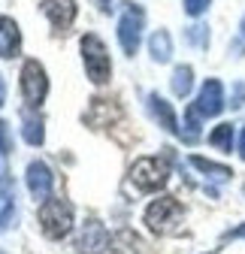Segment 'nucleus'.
Listing matches in <instances>:
<instances>
[{
	"label": "nucleus",
	"mask_w": 245,
	"mask_h": 254,
	"mask_svg": "<svg viewBox=\"0 0 245 254\" xmlns=\"http://www.w3.org/2000/svg\"><path fill=\"white\" fill-rule=\"evenodd\" d=\"M239 157L245 161V127H242V136H239Z\"/></svg>",
	"instance_id": "nucleus-26"
},
{
	"label": "nucleus",
	"mask_w": 245,
	"mask_h": 254,
	"mask_svg": "<svg viewBox=\"0 0 245 254\" xmlns=\"http://www.w3.org/2000/svg\"><path fill=\"white\" fill-rule=\"evenodd\" d=\"M227 239H245V224H242V227H236V230H230V233H227Z\"/></svg>",
	"instance_id": "nucleus-24"
},
{
	"label": "nucleus",
	"mask_w": 245,
	"mask_h": 254,
	"mask_svg": "<svg viewBox=\"0 0 245 254\" xmlns=\"http://www.w3.org/2000/svg\"><path fill=\"white\" fill-rule=\"evenodd\" d=\"M9 151V133H6V124L0 121V154Z\"/></svg>",
	"instance_id": "nucleus-22"
},
{
	"label": "nucleus",
	"mask_w": 245,
	"mask_h": 254,
	"mask_svg": "<svg viewBox=\"0 0 245 254\" xmlns=\"http://www.w3.org/2000/svg\"><path fill=\"white\" fill-rule=\"evenodd\" d=\"M79 49H82V61H85L88 79L94 85H106L109 76H112V61H109V52H106L103 40L97 34H85Z\"/></svg>",
	"instance_id": "nucleus-1"
},
{
	"label": "nucleus",
	"mask_w": 245,
	"mask_h": 254,
	"mask_svg": "<svg viewBox=\"0 0 245 254\" xmlns=\"http://www.w3.org/2000/svg\"><path fill=\"white\" fill-rule=\"evenodd\" d=\"M209 27H203V24H194V27H188V43H194V46H200V49H206V43H209V34H206Z\"/></svg>",
	"instance_id": "nucleus-20"
},
{
	"label": "nucleus",
	"mask_w": 245,
	"mask_h": 254,
	"mask_svg": "<svg viewBox=\"0 0 245 254\" xmlns=\"http://www.w3.org/2000/svg\"><path fill=\"white\" fill-rule=\"evenodd\" d=\"M52 185H55V176L43 161L27 164V190L34 194V200H49L52 197Z\"/></svg>",
	"instance_id": "nucleus-9"
},
{
	"label": "nucleus",
	"mask_w": 245,
	"mask_h": 254,
	"mask_svg": "<svg viewBox=\"0 0 245 254\" xmlns=\"http://www.w3.org/2000/svg\"><path fill=\"white\" fill-rule=\"evenodd\" d=\"M0 254H3V251H0Z\"/></svg>",
	"instance_id": "nucleus-29"
},
{
	"label": "nucleus",
	"mask_w": 245,
	"mask_h": 254,
	"mask_svg": "<svg viewBox=\"0 0 245 254\" xmlns=\"http://www.w3.org/2000/svg\"><path fill=\"white\" fill-rule=\"evenodd\" d=\"M18 52H21L18 24L6 15H0V58H18Z\"/></svg>",
	"instance_id": "nucleus-12"
},
{
	"label": "nucleus",
	"mask_w": 245,
	"mask_h": 254,
	"mask_svg": "<svg viewBox=\"0 0 245 254\" xmlns=\"http://www.w3.org/2000/svg\"><path fill=\"white\" fill-rule=\"evenodd\" d=\"M106 248H109V233H106V227L100 224L97 218L85 221V224H82V233H79V239H76V251H79V254H103Z\"/></svg>",
	"instance_id": "nucleus-7"
},
{
	"label": "nucleus",
	"mask_w": 245,
	"mask_h": 254,
	"mask_svg": "<svg viewBox=\"0 0 245 254\" xmlns=\"http://www.w3.org/2000/svg\"><path fill=\"white\" fill-rule=\"evenodd\" d=\"M142 24H145V12L139 3H124V12H121V21H118V40H121V49L124 55H136L139 49V40H142Z\"/></svg>",
	"instance_id": "nucleus-3"
},
{
	"label": "nucleus",
	"mask_w": 245,
	"mask_h": 254,
	"mask_svg": "<svg viewBox=\"0 0 245 254\" xmlns=\"http://www.w3.org/2000/svg\"><path fill=\"white\" fill-rule=\"evenodd\" d=\"M209 142L221 151H230L233 148V124H218L215 130L209 133Z\"/></svg>",
	"instance_id": "nucleus-18"
},
{
	"label": "nucleus",
	"mask_w": 245,
	"mask_h": 254,
	"mask_svg": "<svg viewBox=\"0 0 245 254\" xmlns=\"http://www.w3.org/2000/svg\"><path fill=\"white\" fill-rule=\"evenodd\" d=\"M200 118H203V115H200L194 106H188V112H185V133H182L188 142H197V139H200Z\"/></svg>",
	"instance_id": "nucleus-19"
},
{
	"label": "nucleus",
	"mask_w": 245,
	"mask_h": 254,
	"mask_svg": "<svg viewBox=\"0 0 245 254\" xmlns=\"http://www.w3.org/2000/svg\"><path fill=\"white\" fill-rule=\"evenodd\" d=\"M179 218H182V206L176 197H158L145 209V224L151 233H167L173 224H179Z\"/></svg>",
	"instance_id": "nucleus-6"
},
{
	"label": "nucleus",
	"mask_w": 245,
	"mask_h": 254,
	"mask_svg": "<svg viewBox=\"0 0 245 254\" xmlns=\"http://www.w3.org/2000/svg\"><path fill=\"white\" fill-rule=\"evenodd\" d=\"M6 103V85H3V79H0V106Z\"/></svg>",
	"instance_id": "nucleus-27"
},
{
	"label": "nucleus",
	"mask_w": 245,
	"mask_h": 254,
	"mask_svg": "<svg viewBox=\"0 0 245 254\" xmlns=\"http://www.w3.org/2000/svg\"><path fill=\"white\" fill-rule=\"evenodd\" d=\"M194 109L203 118H212V115H218L224 109V88H221L218 79H206V85L200 88V97H197Z\"/></svg>",
	"instance_id": "nucleus-8"
},
{
	"label": "nucleus",
	"mask_w": 245,
	"mask_h": 254,
	"mask_svg": "<svg viewBox=\"0 0 245 254\" xmlns=\"http://www.w3.org/2000/svg\"><path fill=\"white\" fill-rule=\"evenodd\" d=\"M97 6H100L103 12H112V9H115V0H97Z\"/></svg>",
	"instance_id": "nucleus-25"
},
{
	"label": "nucleus",
	"mask_w": 245,
	"mask_h": 254,
	"mask_svg": "<svg viewBox=\"0 0 245 254\" xmlns=\"http://www.w3.org/2000/svg\"><path fill=\"white\" fill-rule=\"evenodd\" d=\"M148 52H151V58H155L158 64H167V61L173 58V40H170L167 30H155V34H151Z\"/></svg>",
	"instance_id": "nucleus-15"
},
{
	"label": "nucleus",
	"mask_w": 245,
	"mask_h": 254,
	"mask_svg": "<svg viewBox=\"0 0 245 254\" xmlns=\"http://www.w3.org/2000/svg\"><path fill=\"white\" fill-rule=\"evenodd\" d=\"M209 3H212V0H185V12L197 18V15H203L209 9Z\"/></svg>",
	"instance_id": "nucleus-21"
},
{
	"label": "nucleus",
	"mask_w": 245,
	"mask_h": 254,
	"mask_svg": "<svg viewBox=\"0 0 245 254\" xmlns=\"http://www.w3.org/2000/svg\"><path fill=\"white\" fill-rule=\"evenodd\" d=\"M191 164L200 170V173H206V176H212V179H230L233 173H230V167H221V164H212V161H206V157H200V154H194L191 157Z\"/></svg>",
	"instance_id": "nucleus-17"
},
{
	"label": "nucleus",
	"mask_w": 245,
	"mask_h": 254,
	"mask_svg": "<svg viewBox=\"0 0 245 254\" xmlns=\"http://www.w3.org/2000/svg\"><path fill=\"white\" fill-rule=\"evenodd\" d=\"M239 30H242V37H245V15H242V24H239Z\"/></svg>",
	"instance_id": "nucleus-28"
},
{
	"label": "nucleus",
	"mask_w": 245,
	"mask_h": 254,
	"mask_svg": "<svg viewBox=\"0 0 245 254\" xmlns=\"http://www.w3.org/2000/svg\"><path fill=\"white\" fill-rule=\"evenodd\" d=\"M21 136L27 145H43L46 130H43V118L34 112H21Z\"/></svg>",
	"instance_id": "nucleus-14"
},
{
	"label": "nucleus",
	"mask_w": 245,
	"mask_h": 254,
	"mask_svg": "<svg viewBox=\"0 0 245 254\" xmlns=\"http://www.w3.org/2000/svg\"><path fill=\"white\" fill-rule=\"evenodd\" d=\"M191 85H194V70L188 67V64H182V67L173 70V94L176 97H188Z\"/></svg>",
	"instance_id": "nucleus-16"
},
{
	"label": "nucleus",
	"mask_w": 245,
	"mask_h": 254,
	"mask_svg": "<svg viewBox=\"0 0 245 254\" xmlns=\"http://www.w3.org/2000/svg\"><path fill=\"white\" fill-rule=\"evenodd\" d=\"M43 12L58 34H64L76 18V0H43Z\"/></svg>",
	"instance_id": "nucleus-10"
},
{
	"label": "nucleus",
	"mask_w": 245,
	"mask_h": 254,
	"mask_svg": "<svg viewBox=\"0 0 245 254\" xmlns=\"http://www.w3.org/2000/svg\"><path fill=\"white\" fill-rule=\"evenodd\" d=\"M21 94H24L27 106H34V109L46 100L49 79H46V70H43L40 61H24V67H21Z\"/></svg>",
	"instance_id": "nucleus-5"
},
{
	"label": "nucleus",
	"mask_w": 245,
	"mask_h": 254,
	"mask_svg": "<svg viewBox=\"0 0 245 254\" xmlns=\"http://www.w3.org/2000/svg\"><path fill=\"white\" fill-rule=\"evenodd\" d=\"M40 227L49 239H64L73 230V206L61 197H49L40 206Z\"/></svg>",
	"instance_id": "nucleus-2"
},
{
	"label": "nucleus",
	"mask_w": 245,
	"mask_h": 254,
	"mask_svg": "<svg viewBox=\"0 0 245 254\" xmlns=\"http://www.w3.org/2000/svg\"><path fill=\"white\" fill-rule=\"evenodd\" d=\"M118 115H121V112H118V106H115L112 100L94 97V100H91V109L85 112V124H91V127H109Z\"/></svg>",
	"instance_id": "nucleus-11"
},
{
	"label": "nucleus",
	"mask_w": 245,
	"mask_h": 254,
	"mask_svg": "<svg viewBox=\"0 0 245 254\" xmlns=\"http://www.w3.org/2000/svg\"><path fill=\"white\" fill-rule=\"evenodd\" d=\"M242 100H245V88L239 85V88H236V94H233V103H230V106H233V109H239V106H242Z\"/></svg>",
	"instance_id": "nucleus-23"
},
{
	"label": "nucleus",
	"mask_w": 245,
	"mask_h": 254,
	"mask_svg": "<svg viewBox=\"0 0 245 254\" xmlns=\"http://www.w3.org/2000/svg\"><path fill=\"white\" fill-rule=\"evenodd\" d=\"M130 179H133V185L139 190H158V188L167 185L170 170H167L164 161H158V157H139L133 164V170H130Z\"/></svg>",
	"instance_id": "nucleus-4"
},
{
	"label": "nucleus",
	"mask_w": 245,
	"mask_h": 254,
	"mask_svg": "<svg viewBox=\"0 0 245 254\" xmlns=\"http://www.w3.org/2000/svg\"><path fill=\"white\" fill-rule=\"evenodd\" d=\"M148 103H151V115H155L170 133H182V127H179V121H176V112H173V106L164 100V97H158V94H151L148 97Z\"/></svg>",
	"instance_id": "nucleus-13"
}]
</instances>
